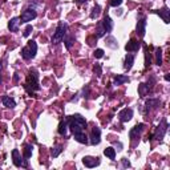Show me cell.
Returning a JSON list of instances; mask_svg holds the SVG:
<instances>
[{"mask_svg":"<svg viewBox=\"0 0 170 170\" xmlns=\"http://www.w3.org/2000/svg\"><path fill=\"white\" fill-rule=\"evenodd\" d=\"M68 128L72 130V133H80L86 129V121L81 114H73L68 117Z\"/></svg>","mask_w":170,"mask_h":170,"instance_id":"6da1fadb","label":"cell"},{"mask_svg":"<svg viewBox=\"0 0 170 170\" xmlns=\"http://www.w3.org/2000/svg\"><path fill=\"white\" fill-rule=\"evenodd\" d=\"M161 101L158 100V98H149V100H146L145 105H146V110H150V109H154V108L160 106Z\"/></svg>","mask_w":170,"mask_h":170,"instance_id":"e0dca14e","label":"cell"},{"mask_svg":"<svg viewBox=\"0 0 170 170\" xmlns=\"http://www.w3.org/2000/svg\"><path fill=\"white\" fill-rule=\"evenodd\" d=\"M12 160H13V165H15L16 167H27L28 166V161H27V158L25 160H21V157H20V153L17 149H13L12 150Z\"/></svg>","mask_w":170,"mask_h":170,"instance_id":"8992f818","label":"cell"},{"mask_svg":"<svg viewBox=\"0 0 170 170\" xmlns=\"http://www.w3.org/2000/svg\"><path fill=\"white\" fill-rule=\"evenodd\" d=\"M64 43H65V47H66V49H70L72 48V45L75 44V41H76V39L73 37V36H64Z\"/></svg>","mask_w":170,"mask_h":170,"instance_id":"603a6c76","label":"cell"},{"mask_svg":"<svg viewBox=\"0 0 170 170\" xmlns=\"http://www.w3.org/2000/svg\"><path fill=\"white\" fill-rule=\"evenodd\" d=\"M105 33H106V32H105V29L102 28V27H101V24L98 25V29H97V32H96V37H102V36L105 35Z\"/></svg>","mask_w":170,"mask_h":170,"instance_id":"1f68e13d","label":"cell"},{"mask_svg":"<svg viewBox=\"0 0 170 170\" xmlns=\"http://www.w3.org/2000/svg\"><path fill=\"white\" fill-rule=\"evenodd\" d=\"M75 140L77 142H80V144H85V145H86V144H88L89 142V140H88V137H86V134H85L84 132H80V133H75Z\"/></svg>","mask_w":170,"mask_h":170,"instance_id":"ffe728a7","label":"cell"},{"mask_svg":"<svg viewBox=\"0 0 170 170\" xmlns=\"http://www.w3.org/2000/svg\"><path fill=\"white\" fill-rule=\"evenodd\" d=\"M121 162H122V166H124V167H130L129 160H126V158H122V160H121Z\"/></svg>","mask_w":170,"mask_h":170,"instance_id":"8d00e7d4","label":"cell"},{"mask_svg":"<svg viewBox=\"0 0 170 170\" xmlns=\"http://www.w3.org/2000/svg\"><path fill=\"white\" fill-rule=\"evenodd\" d=\"M82 164H84L86 167H96V166L100 165V160H98V158H95V157H89V155H86V157L82 158Z\"/></svg>","mask_w":170,"mask_h":170,"instance_id":"7c38bea8","label":"cell"},{"mask_svg":"<svg viewBox=\"0 0 170 170\" xmlns=\"http://www.w3.org/2000/svg\"><path fill=\"white\" fill-rule=\"evenodd\" d=\"M91 144L92 145H98L101 142V130H100V128H93L92 129V133H91Z\"/></svg>","mask_w":170,"mask_h":170,"instance_id":"ba28073f","label":"cell"},{"mask_svg":"<svg viewBox=\"0 0 170 170\" xmlns=\"http://www.w3.org/2000/svg\"><path fill=\"white\" fill-rule=\"evenodd\" d=\"M133 64H134V56H133V55H126L125 61H124V68H125L126 70H130Z\"/></svg>","mask_w":170,"mask_h":170,"instance_id":"d6986e66","label":"cell"},{"mask_svg":"<svg viewBox=\"0 0 170 170\" xmlns=\"http://www.w3.org/2000/svg\"><path fill=\"white\" fill-rule=\"evenodd\" d=\"M154 13H157V15H160L161 17H162V20H164L166 24H169L170 23V11H169V8H167L166 6H164L161 10H158V11H153Z\"/></svg>","mask_w":170,"mask_h":170,"instance_id":"8fae6325","label":"cell"},{"mask_svg":"<svg viewBox=\"0 0 170 170\" xmlns=\"http://www.w3.org/2000/svg\"><path fill=\"white\" fill-rule=\"evenodd\" d=\"M124 82H129V77L124 75H117L114 77V85H122Z\"/></svg>","mask_w":170,"mask_h":170,"instance_id":"44dd1931","label":"cell"},{"mask_svg":"<svg viewBox=\"0 0 170 170\" xmlns=\"http://www.w3.org/2000/svg\"><path fill=\"white\" fill-rule=\"evenodd\" d=\"M144 129H145V124H137V125H135L133 129H130V132H129L130 140L138 138V135L144 132Z\"/></svg>","mask_w":170,"mask_h":170,"instance_id":"9c48e42d","label":"cell"},{"mask_svg":"<svg viewBox=\"0 0 170 170\" xmlns=\"http://www.w3.org/2000/svg\"><path fill=\"white\" fill-rule=\"evenodd\" d=\"M149 91H150V89L148 88V85H146V84H140L138 85V93H140V96H141V97H145V96L148 95Z\"/></svg>","mask_w":170,"mask_h":170,"instance_id":"d4e9b609","label":"cell"},{"mask_svg":"<svg viewBox=\"0 0 170 170\" xmlns=\"http://www.w3.org/2000/svg\"><path fill=\"white\" fill-rule=\"evenodd\" d=\"M100 13H101V7L100 6H96L95 8L92 10V12H91V17H92V19H96Z\"/></svg>","mask_w":170,"mask_h":170,"instance_id":"83f0119b","label":"cell"},{"mask_svg":"<svg viewBox=\"0 0 170 170\" xmlns=\"http://www.w3.org/2000/svg\"><path fill=\"white\" fill-rule=\"evenodd\" d=\"M1 68H3V65H1V61H0V72H1Z\"/></svg>","mask_w":170,"mask_h":170,"instance_id":"b9f144b4","label":"cell"},{"mask_svg":"<svg viewBox=\"0 0 170 170\" xmlns=\"http://www.w3.org/2000/svg\"><path fill=\"white\" fill-rule=\"evenodd\" d=\"M82 93H84V97H88V95H89V88L88 86H85L84 91H82Z\"/></svg>","mask_w":170,"mask_h":170,"instance_id":"74e56055","label":"cell"},{"mask_svg":"<svg viewBox=\"0 0 170 170\" xmlns=\"http://www.w3.org/2000/svg\"><path fill=\"white\" fill-rule=\"evenodd\" d=\"M66 31H68V25L65 24V23H59V25H57L56 28V32L53 33V36H52V44H59V43H61L64 39V36L66 35Z\"/></svg>","mask_w":170,"mask_h":170,"instance_id":"277c9868","label":"cell"},{"mask_svg":"<svg viewBox=\"0 0 170 170\" xmlns=\"http://www.w3.org/2000/svg\"><path fill=\"white\" fill-rule=\"evenodd\" d=\"M155 64L158 66L162 65V50H161V48L155 49Z\"/></svg>","mask_w":170,"mask_h":170,"instance_id":"484cf974","label":"cell"},{"mask_svg":"<svg viewBox=\"0 0 170 170\" xmlns=\"http://www.w3.org/2000/svg\"><path fill=\"white\" fill-rule=\"evenodd\" d=\"M66 132H68V118H66V120H63L60 122V125H59V133H60L61 135H65Z\"/></svg>","mask_w":170,"mask_h":170,"instance_id":"7402d4cb","label":"cell"},{"mask_svg":"<svg viewBox=\"0 0 170 170\" xmlns=\"http://www.w3.org/2000/svg\"><path fill=\"white\" fill-rule=\"evenodd\" d=\"M145 66H146V68H149V66H150V55H149L148 48H146V47H145Z\"/></svg>","mask_w":170,"mask_h":170,"instance_id":"4dcf8cb0","label":"cell"},{"mask_svg":"<svg viewBox=\"0 0 170 170\" xmlns=\"http://www.w3.org/2000/svg\"><path fill=\"white\" fill-rule=\"evenodd\" d=\"M33 31V28H32V25H27V27H25V29H24V33H23V35H24V37H28L29 35H31V32Z\"/></svg>","mask_w":170,"mask_h":170,"instance_id":"d6a6232c","label":"cell"},{"mask_svg":"<svg viewBox=\"0 0 170 170\" xmlns=\"http://www.w3.org/2000/svg\"><path fill=\"white\" fill-rule=\"evenodd\" d=\"M61 151H63V148H61L60 145H57V146H55V148H52V150H50V155H52L53 158H56V157L60 155Z\"/></svg>","mask_w":170,"mask_h":170,"instance_id":"4316f807","label":"cell"},{"mask_svg":"<svg viewBox=\"0 0 170 170\" xmlns=\"http://www.w3.org/2000/svg\"><path fill=\"white\" fill-rule=\"evenodd\" d=\"M1 102H3V105L6 108H10V109H13V108L16 106V102L13 98H11L10 96H4L3 98H1Z\"/></svg>","mask_w":170,"mask_h":170,"instance_id":"ac0fdd59","label":"cell"},{"mask_svg":"<svg viewBox=\"0 0 170 170\" xmlns=\"http://www.w3.org/2000/svg\"><path fill=\"white\" fill-rule=\"evenodd\" d=\"M19 24H20V17H12L8 21V29L11 32H16L19 29Z\"/></svg>","mask_w":170,"mask_h":170,"instance_id":"2e32d148","label":"cell"},{"mask_svg":"<svg viewBox=\"0 0 170 170\" xmlns=\"http://www.w3.org/2000/svg\"><path fill=\"white\" fill-rule=\"evenodd\" d=\"M101 27L105 29V32H110L113 29V21L110 19L108 15L104 16V19H102V23H101Z\"/></svg>","mask_w":170,"mask_h":170,"instance_id":"5bb4252c","label":"cell"},{"mask_svg":"<svg viewBox=\"0 0 170 170\" xmlns=\"http://www.w3.org/2000/svg\"><path fill=\"white\" fill-rule=\"evenodd\" d=\"M122 4V0H110V6L112 7H118Z\"/></svg>","mask_w":170,"mask_h":170,"instance_id":"d590c367","label":"cell"},{"mask_svg":"<svg viewBox=\"0 0 170 170\" xmlns=\"http://www.w3.org/2000/svg\"><path fill=\"white\" fill-rule=\"evenodd\" d=\"M36 16H37V12H36L35 10H31V8H28V10H25L24 12L21 13V17H20V21H23V23L32 21L33 19H36Z\"/></svg>","mask_w":170,"mask_h":170,"instance_id":"52a82bcc","label":"cell"},{"mask_svg":"<svg viewBox=\"0 0 170 170\" xmlns=\"http://www.w3.org/2000/svg\"><path fill=\"white\" fill-rule=\"evenodd\" d=\"M138 48H140V43L135 39H130L129 43L125 45V49L128 52H135V50H138Z\"/></svg>","mask_w":170,"mask_h":170,"instance_id":"9a60e30c","label":"cell"},{"mask_svg":"<svg viewBox=\"0 0 170 170\" xmlns=\"http://www.w3.org/2000/svg\"><path fill=\"white\" fill-rule=\"evenodd\" d=\"M102 56H104V50H102V49H100V48H98V49L95 50V57H96V59H101Z\"/></svg>","mask_w":170,"mask_h":170,"instance_id":"e575fe53","label":"cell"},{"mask_svg":"<svg viewBox=\"0 0 170 170\" xmlns=\"http://www.w3.org/2000/svg\"><path fill=\"white\" fill-rule=\"evenodd\" d=\"M0 82H1V75H0Z\"/></svg>","mask_w":170,"mask_h":170,"instance_id":"7bdbcfd3","label":"cell"},{"mask_svg":"<svg viewBox=\"0 0 170 170\" xmlns=\"http://www.w3.org/2000/svg\"><path fill=\"white\" fill-rule=\"evenodd\" d=\"M165 80H166V81H169V80H170V75H165Z\"/></svg>","mask_w":170,"mask_h":170,"instance_id":"ab89813d","label":"cell"},{"mask_svg":"<svg viewBox=\"0 0 170 170\" xmlns=\"http://www.w3.org/2000/svg\"><path fill=\"white\" fill-rule=\"evenodd\" d=\"M36 53H37V44H36V41H33V40L28 41V45L21 49V56L24 60H31V59H33V57L36 56Z\"/></svg>","mask_w":170,"mask_h":170,"instance_id":"3957f363","label":"cell"},{"mask_svg":"<svg viewBox=\"0 0 170 170\" xmlns=\"http://www.w3.org/2000/svg\"><path fill=\"white\" fill-rule=\"evenodd\" d=\"M104 154L106 155L108 158H110V160H114V158H116V149L109 146V148H106L104 150Z\"/></svg>","mask_w":170,"mask_h":170,"instance_id":"cb8c5ba5","label":"cell"},{"mask_svg":"<svg viewBox=\"0 0 170 170\" xmlns=\"http://www.w3.org/2000/svg\"><path fill=\"white\" fill-rule=\"evenodd\" d=\"M13 81L15 82L19 81V75H17V73H15V76H13Z\"/></svg>","mask_w":170,"mask_h":170,"instance_id":"f35d334b","label":"cell"},{"mask_svg":"<svg viewBox=\"0 0 170 170\" xmlns=\"http://www.w3.org/2000/svg\"><path fill=\"white\" fill-rule=\"evenodd\" d=\"M106 44L109 45L110 48H113V49H114V48H117V47H118V44L116 43V39H114V37H112V36H109V37L106 39Z\"/></svg>","mask_w":170,"mask_h":170,"instance_id":"f1b7e54d","label":"cell"},{"mask_svg":"<svg viewBox=\"0 0 170 170\" xmlns=\"http://www.w3.org/2000/svg\"><path fill=\"white\" fill-rule=\"evenodd\" d=\"M25 89L28 91V93L33 95L35 91H40V85H39V75L36 70H31L29 75L27 76V82H25Z\"/></svg>","mask_w":170,"mask_h":170,"instance_id":"7a4b0ae2","label":"cell"},{"mask_svg":"<svg viewBox=\"0 0 170 170\" xmlns=\"http://www.w3.org/2000/svg\"><path fill=\"white\" fill-rule=\"evenodd\" d=\"M32 145H27L25 146V149H24V158H27V160H28V158H31L32 157Z\"/></svg>","mask_w":170,"mask_h":170,"instance_id":"f546056e","label":"cell"},{"mask_svg":"<svg viewBox=\"0 0 170 170\" xmlns=\"http://www.w3.org/2000/svg\"><path fill=\"white\" fill-rule=\"evenodd\" d=\"M135 31H137V35H138L140 37H144V36H145V32H146V19L145 17H142V19L137 23Z\"/></svg>","mask_w":170,"mask_h":170,"instance_id":"4fadbf2b","label":"cell"},{"mask_svg":"<svg viewBox=\"0 0 170 170\" xmlns=\"http://www.w3.org/2000/svg\"><path fill=\"white\" fill-rule=\"evenodd\" d=\"M167 128H169V125H167V121L166 118H162L160 122V125L157 126V129H155V133H154V138L155 140H162L165 137V134H166L167 132Z\"/></svg>","mask_w":170,"mask_h":170,"instance_id":"5b68a950","label":"cell"},{"mask_svg":"<svg viewBox=\"0 0 170 170\" xmlns=\"http://www.w3.org/2000/svg\"><path fill=\"white\" fill-rule=\"evenodd\" d=\"M93 72H95L97 76L102 75V69H101V65H100V64H96V65L93 66Z\"/></svg>","mask_w":170,"mask_h":170,"instance_id":"836d02e7","label":"cell"},{"mask_svg":"<svg viewBox=\"0 0 170 170\" xmlns=\"http://www.w3.org/2000/svg\"><path fill=\"white\" fill-rule=\"evenodd\" d=\"M118 117H120V121H121V122H128V121L132 120L133 110L130 109V108H125V109H122L120 113H118Z\"/></svg>","mask_w":170,"mask_h":170,"instance_id":"30bf717a","label":"cell"},{"mask_svg":"<svg viewBox=\"0 0 170 170\" xmlns=\"http://www.w3.org/2000/svg\"><path fill=\"white\" fill-rule=\"evenodd\" d=\"M86 0H77V4H82V3H85Z\"/></svg>","mask_w":170,"mask_h":170,"instance_id":"60d3db41","label":"cell"}]
</instances>
